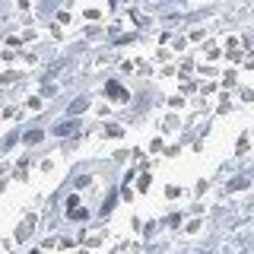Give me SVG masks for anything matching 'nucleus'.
<instances>
[{
    "label": "nucleus",
    "instance_id": "obj_1",
    "mask_svg": "<svg viewBox=\"0 0 254 254\" xmlns=\"http://www.w3.org/2000/svg\"><path fill=\"white\" fill-rule=\"evenodd\" d=\"M73 127H79V124H70V121H64V124H61V127H58L54 133H58V137H67V133L73 130Z\"/></svg>",
    "mask_w": 254,
    "mask_h": 254
},
{
    "label": "nucleus",
    "instance_id": "obj_2",
    "mask_svg": "<svg viewBox=\"0 0 254 254\" xmlns=\"http://www.w3.org/2000/svg\"><path fill=\"white\" fill-rule=\"evenodd\" d=\"M108 95H124V89L118 83H108Z\"/></svg>",
    "mask_w": 254,
    "mask_h": 254
},
{
    "label": "nucleus",
    "instance_id": "obj_3",
    "mask_svg": "<svg viewBox=\"0 0 254 254\" xmlns=\"http://www.w3.org/2000/svg\"><path fill=\"white\" fill-rule=\"evenodd\" d=\"M83 108H86V99H76L73 105H70V111H73V115H76V111H83Z\"/></svg>",
    "mask_w": 254,
    "mask_h": 254
}]
</instances>
